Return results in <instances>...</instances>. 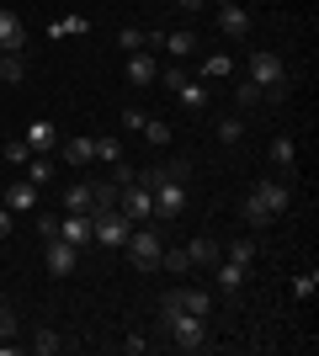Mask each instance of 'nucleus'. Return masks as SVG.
Segmentation results:
<instances>
[{
  "mask_svg": "<svg viewBox=\"0 0 319 356\" xmlns=\"http://www.w3.org/2000/svg\"><path fill=\"white\" fill-rule=\"evenodd\" d=\"M245 80H256L266 102H282V96H288V64L277 59L272 48H256V54H250V70H245Z\"/></svg>",
  "mask_w": 319,
  "mask_h": 356,
  "instance_id": "1",
  "label": "nucleus"
},
{
  "mask_svg": "<svg viewBox=\"0 0 319 356\" xmlns=\"http://www.w3.org/2000/svg\"><path fill=\"white\" fill-rule=\"evenodd\" d=\"M122 255L133 261V271H160V255H165V239L149 223H133V234L122 239Z\"/></svg>",
  "mask_w": 319,
  "mask_h": 356,
  "instance_id": "2",
  "label": "nucleus"
},
{
  "mask_svg": "<svg viewBox=\"0 0 319 356\" xmlns=\"http://www.w3.org/2000/svg\"><path fill=\"white\" fill-rule=\"evenodd\" d=\"M165 335L176 341V351H202V346H208V319H202V314L176 309L165 319Z\"/></svg>",
  "mask_w": 319,
  "mask_h": 356,
  "instance_id": "3",
  "label": "nucleus"
},
{
  "mask_svg": "<svg viewBox=\"0 0 319 356\" xmlns=\"http://www.w3.org/2000/svg\"><path fill=\"white\" fill-rule=\"evenodd\" d=\"M133 234V218L128 213H91V239L96 245H106V250H122V239Z\"/></svg>",
  "mask_w": 319,
  "mask_h": 356,
  "instance_id": "4",
  "label": "nucleus"
},
{
  "mask_svg": "<svg viewBox=\"0 0 319 356\" xmlns=\"http://www.w3.org/2000/svg\"><path fill=\"white\" fill-rule=\"evenodd\" d=\"M117 213H128L133 223H144V218H154V192L144 186V181H128L117 192Z\"/></svg>",
  "mask_w": 319,
  "mask_h": 356,
  "instance_id": "5",
  "label": "nucleus"
},
{
  "mask_svg": "<svg viewBox=\"0 0 319 356\" xmlns=\"http://www.w3.org/2000/svg\"><path fill=\"white\" fill-rule=\"evenodd\" d=\"M186 213V181H160L154 186V218H181Z\"/></svg>",
  "mask_w": 319,
  "mask_h": 356,
  "instance_id": "6",
  "label": "nucleus"
},
{
  "mask_svg": "<svg viewBox=\"0 0 319 356\" xmlns=\"http://www.w3.org/2000/svg\"><path fill=\"white\" fill-rule=\"evenodd\" d=\"M256 202L272 213V218H282V213H288V202H293V186H288L282 176H266V181L256 186Z\"/></svg>",
  "mask_w": 319,
  "mask_h": 356,
  "instance_id": "7",
  "label": "nucleus"
},
{
  "mask_svg": "<svg viewBox=\"0 0 319 356\" xmlns=\"http://www.w3.org/2000/svg\"><path fill=\"white\" fill-rule=\"evenodd\" d=\"M80 266V250L75 245H69V239H48V277H54V282H59V277H69V271Z\"/></svg>",
  "mask_w": 319,
  "mask_h": 356,
  "instance_id": "8",
  "label": "nucleus"
},
{
  "mask_svg": "<svg viewBox=\"0 0 319 356\" xmlns=\"http://www.w3.org/2000/svg\"><path fill=\"white\" fill-rule=\"evenodd\" d=\"M218 32H224L229 43H245L250 38V11L245 6H218Z\"/></svg>",
  "mask_w": 319,
  "mask_h": 356,
  "instance_id": "9",
  "label": "nucleus"
},
{
  "mask_svg": "<svg viewBox=\"0 0 319 356\" xmlns=\"http://www.w3.org/2000/svg\"><path fill=\"white\" fill-rule=\"evenodd\" d=\"M22 48H27V27H22V16L0 6V54H22Z\"/></svg>",
  "mask_w": 319,
  "mask_h": 356,
  "instance_id": "10",
  "label": "nucleus"
},
{
  "mask_svg": "<svg viewBox=\"0 0 319 356\" xmlns=\"http://www.w3.org/2000/svg\"><path fill=\"white\" fill-rule=\"evenodd\" d=\"M59 239H69L75 250H85V245H91V213H64L59 218Z\"/></svg>",
  "mask_w": 319,
  "mask_h": 356,
  "instance_id": "11",
  "label": "nucleus"
},
{
  "mask_svg": "<svg viewBox=\"0 0 319 356\" xmlns=\"http://www.w3.org/2000/svg\"><path fill=\"white\" fill-rule=\"evenodd\" d=\"M272 170H277L282 181H288L293 170H298V144H293L288 134H277V138H272Z\"/></svg>",
  "mask_w": 319,
  "mask_h": 356,
  "instance_id": "12",
  "label": "nucleus"
},
{
  "mask_svg": "<svg viewBox=\"0 0 319 356\" xmlns=\"http://www.w3.org/2000/svg\"><path fill=\"white\" fill-rule=\"evenodd\" d=\"M128 80H133V86H154V80H160V64L149 59V48L128 54Z\"/></svg>",
  "mask_w": 319,
  "mask_h": 356,
  "instance_id": "13",
  "label": "nucleus"
},
{
  "mask_svg": "<svg viewBox=\"0 0 319 356\" xmlns=\"http://www.w3.org/2000/svg\"><path fill=\"white\" fill-rule=\"evenodd\" d=\"M181 250H186V261H192V266H213V261L224 255V245H218L213 234H197L192 245H181Z\"/></svg>",
  "mask_w": 319,
  "mask_h": 356,
  "instance_id": "14",
  "label": "nucleus"
},
{
  "mask_svg": "<svg viewBox=\"0 0 319 356\" xmlns=\"http://www.w3.org/2000/svg\"><path fill=\"white\" fill-rule=\"evenodd\" d=\"M59 154H64V165H75V170L96 165V154H91V138H64V144H59Z\"/></svg>",
  "mask_w": 319,
  "mask_h": 356,
  "instance_id": "15",
  "label": "nucleus"
},
{
  "mask_svg": "<svg viewBox=\"0 0 319 356\" xmlns=\"http://www.w3.org/2000/svg\"><path fill=\"white\" fill-rule=\"evenodd\" d=\"M176 96H181V106H186V112H197V118L208 112V102H213L208 86H197V80H181V86H176Z\"/></svg>",
  "mask_w": 319,
  "mask_h": 356,
  "instance_id": "16",
  "label": "nucleus"
},
{
  "mask_svg": "<svg viewBox=\"0 0 319 356\" xmlns=\"http://www.w3.org/2000/svg\"><path fill=\"white\" fill-rule=\"evenodd\" d=\"M117 192H122V186H117L112 176H106V181H91V213H112V208H117Z\"/></svg>",
  "mask_w": 319,
  "mask_h": 356,
  "instance_id": "17",
  "label": "nucleus"
},
{
  "mask_svg": "<svg viewBox=\"0 0 319 356\" xmlns=\"http://www.w3.org/2000/svg\"><path fill=\"white\" fill-rule=\"evenodd\" d=\"M176 303L186 314H202V319L213 314V293H202V287H176Z\"/></svg>",
  "mask_w": 319,
  "mask_h": 356,
  "instance_id": "18",
  "label": "nucleus"
},
{
  "mask_svg": "<svg viewBox=\"0 0 319 356\" xmlns=\"http://www.w3.org/2000/svg\"><path fill=\"white\" fill-rule=\"evenodd\" d=\"M160 48H165L170 59H192V54H197V32H170V38H160Z\"/></svg>",
  "mask_w": 319,
  "mask_h": 356,
  "instance_id": "19",
  "label": "nucleus"
},
{
  "mask_svg": "<svg viewBox=\"0 0 319 356\" xmlns=\"http://www.w3.org/2000/svg\"><path fill=\"white\" fill-rule=\"evenodd\" d=\"M256 239H250V234H245V239H229V245H224V261H234V266H245V271H250V266H256Z\"/></svg>",
  "mask_w": 319,
  "mask_h": 356,
  "instance_id": "20",
  "label": "nucleus"
},
{
  "mask_svg": "<svg viewBox=\"0 0 319 356\" xmlns=\"http://www.w3.org/2000/svg\"><path fill=\"white\" fill-rule=\"evenodd\" d=\"M6 208L32 213V208H38V186H32V181H11V192H6Z\"/></svg>",
  "mask_w": 319,
  "mask_h": 356,
  "instance_id": "21",
  "label": "nucleus"
},
{
  "mask_svg": "<svg viewBox=\"0 0 319 356\" xmlns=\"http://www.w3.org/2000/svg\"><path fill=\"white\" fill-rule=\"evenodd\" d=\"M213 271H218V287H224V293H240V287H245V277H250L245 266H234V261H224V255L213 261Z\"/></svg>",
  "mask_w": 319,
  "mask_h": 356,
  "instance_id": "22",
  "label": "nucleus"
},
{
  "mask_svg": "<svg viewBox=\"0 0 319 356\" xmlns=\"http://www.w3.org/2000/svg\"><path fill=\"white\" fill-rule=\"evenodd\" d=\"M22 138H27L32 154H48V149H54V122H43V118L27 122V134H22Z\"/></svg>",
  "mask_w": 319,
  "mask_h": 356,
  "instance_id": "23",
  "label": "nucleus"
},
{
  "mask_svg": "<svg viewBox=\"0 0 319 356\" xmlns=\"http://www.w3.org/2000/svg\"><path fill=\"white\" fill-rule=\"evenodd\" d=\"M64 213H91V181H69L64 186Z\"/></svg>",
  "mask_w": 319,
  "mask_h": 356,
  "instance_id": "24",
  "label": "nucleus"
},
{
  "mask_svg": "<svg viewBox=\"0 0 319 356\" xmlns=\"http://www.w3.org/2000/svg\"><path fill=\"white\" fill-rule=\"evenodd\" d=\"M22 170H27V176H22V181H32V186H38V192H43L48 181H54V160H48V154H32V160L22 165Z\"/></svg>",
  "mask_w": 319,
  "mask_h": 356,
  "instance_id": "25",
  "label": "nucleus"
},
{
  "mask_svg": "<svg viewBox=\"0 0 319 356\" xmlns=\"http://www.w3.org/2000/svg\"><path fill=\"white\" fill-rule=\"evenodd\" d=\"M64 346H69L64 335H54V330H38V335L27 341V351H32V356H59Z\"/></svg>",
  "mask_w": 319,
  "mask_h": 356,
  "instance_id": "26",
  "label": "nucleus"
},
{
  "mask_svg": "<svg viewBox=\"0 0 319 356\" xmlns=\"http://www.w3.org/2000/svg\"><path fill=\"white\" fill-rule=\"evenodd\" d=\"M91 154H96L101 165H117V160H122V138H117V134H101V138H91Z\"/></svg>",
  "mask_w": 319,
  "mask_h": 356,
  "instance_id": "27",
  "label": "nucleus"
},
{
  "mask_svg": "<svg viewBox=\"0 0 319 356\" xmlns=\"http://www.w3.org/2000/svg\"><path fill=\"white\" fill-rule=\"evenodd\" d=\"M240 218H245V229H272V213H266V208H261V202H256V192H250V197H245V208H240Z\"/></svg>",
  "mask_w": 319,
  "mask_h": 356,
  "instance_id": "28",
  "label": "nucleus"
},
{
  "mask_svg": "<svg viewBox=\"0 0 319 356\" xmlns=\"http://www.w3.org/2000/svg\"><path fill=\"white\" fill-rule=\"evenodd\" d=\"M22 80H27L22 54H0V86H22Z\"/></svg>",
  "mask_w": 319,
  "mask_h": 356,
  "instance_id": "29",
  "label": "nucleus"
},
{
  "mask_svg": "<svg viewBox=\"0 0 319 356\" xmlns=\"http://www.w3.org/2000/svg\"><path fill=\"white\" fill-rule=\"evenodd\" d=\"M80 32H91L85 16H59V22H48V38H80Z\"/></svg>",
  "mask_w": 319,
  "mask_h": 356,
  "instance_id": "30",
  "label": "nucleus"
},
{
  "mask_svg": "<svg viewBox=\"0 0 319 356\" xmlns=\"http://www.w3.org/2000/svg\"><path fill=\"white\" fill-rule=\"evenodd\" d=\"M229 74H234V59H229V54H208V59H202V80H229Z\"/></svg>",
  "mask_w": 319,
  "mask_h": 356,
  "instance_id": "31",
  "label": "nucleus"
},
{
  "mask_svg": "<svg viewBox=\"0 0 319 356\" xmlns=\"http://www.w3.org/2000/svg\"><path fill=\"white\" fill-rule=\"evenodd\" d=\"M261 102H266V96H261L256 80H240V86H234V106H240V112H250V106H261Z\"/></svg>",
  "mask_w": 319,
  "mask_h": 356,
  "instance_id": "32",
  "label": "nucleus"
},
{
  "mask_svg": "<svg viewBox=\"0 0 319 356\" xmlns=\"http://www.w3.org/2000/svg\"><path fill=\"white\" fill-rule=\"evenodd\" d=\"M240 138H245V118L234 112V118H224V122H218V144H229V149H234Z\"/></svg>",
  "mask_w": 319,
  "mask_h": 356,
  "instance_id": "33",
  "label": "nucleus"
},
{
  "mask_svg": "<svg viewBox=\"0 0 319 356\" xmlns=\"http://www.w3.org/2000/svg\"><path fill=\"white\" fill-rule=\"evenodd\" d=\"M117 48H122V54H138V48H149V32L122 27V32H117Z\"/></svg>",
  "mask_w": 319,
  "mask_h": 356,
  "instance_id": "34",
  "label": "nucleus"
},
{
  "mask_svg": "<svg viewBox=\"0 0 319 356\" xmlns=\"http://www.w3.org/2000/svg\"><path fill=\"white\" fill-rule=\"evenodd\" d=\"M138 134H144L154 149H160V144H170V122H160V118H144V128H138Z\"/></svg>",
  "mask_w": 319,
  "mask_h": 356,
  "instance_id": "35",
  "label": "nucleus"
},
{
  "mask_svg": "<svg viewBox=\"0 0 319 356\" xmlns=\"http://www.w3.org/2000/svg\"><path fill=\"white\" fill-rule=\"evenodd\" d=\"M314 293H319V271H304V277H293V298H304V303H309Z\"/></svg>",
  "mask_w": 319,
  "mask_h": 356,
  "instance_id": "36",
  "label": "nucleus"
},
{
  "mask_svg": "<svg viewBox=\"0 0 319 356\" xmlns=\"http://www.w3.org/2000/svg\"><path fill=\"white\" fill-rule=\"evenodd\" d=\"M27 160H32L27 138H6V165H27Z\"/></svg>",
  "mask_w": 319,
  "mask_h": 356,
  "instance_id": "37",
  "label": "nucleus"
},
{
  "mask_svg": "<svg viewBox=\"0 0 319 356\" xmlns=\"http://www.w3.org/2000/svg\"><path fill=\"white\" fill-rule=\"evenodd\" d=\"M160 266L176 271V277H186V271H192V261H186V250H165V255H160Z\"/></svg>",
  "mask_w": 319,
  "mask_h": 356,
  "instance_id": "38",
  "label": "nucleus"
},
{
  "mask_svg": "<svg viewBox=\"0 0 319 356\" xmlns=\"http://www.w3.org/2000/svg\"><path fill=\"white\" fill-rule=\"evenodd\" d=\"M0 341H16V314L0 303Z\"/></svg>",
  "mask_w": 319,
  "mask_h": 356,
  "instance_id": "39",
  "label": "nucleus"
},
{
  "mask_svg": "<svg viewBox=\"0 0 319 356\" xmlns=\"http://www.w3.org/2000/svg\"><path fill=\"white\" fill-rule=\"evenodd\" d=\"M112 181H117V186H128V181H138V170H133L128 160H117V165H112Z\"/></svg>",
  "mask_w": 319,
  "mask_h": 356,
  "instance_id": "40",
  "label": "nucleus"
},
{
  "mask_svg": "<svg viewBox=\"0 0 319 356\" xmlns=\"http://www.w3.org/2000/svg\"><path fill=\"white\" fill-rule=\"evenodd\" d=\"M38 234L54 239V234H59V218H54V213H38Z\"/></svg>",
  "mask_w": 319,
  "mask_h": 356,
  "instance_id": "41",
  "label": "nucleus"
},
{
  "mask_svg": "<svg viewBox=\"0 0 319 356\" xmlns=\"http://www.w3.org/2000/svg\"><path fill=\"white\" fill-rule=\"evenodd\" d=\"M181 80H186V74L176 70V64H170V70H160V86H165V90H176V86H181Z\"/></svg>",
  "mask_w": 319,
  "mask_h": 356,
  "instance_id": "42",
  "label": "nucleus"
},
{
  "mask_svg": "<svg viewBox=\"0 0 319 356\" xmlns=\"http://www.w3.org/2000/svg\"><path fill=\"white\" fill-rule=\"evenodd\" d=\"M122 351H128V356H144V351H149V341H144V335H128V341H122Z\"/></svg>",
  "mask_w": 319,
  "mask_h": 356,
  "instance_id": "43",
  "label": "nucleus"
},
{
  "mask_svg": "<svg viewBox=\"0 0 319 356\" xmlns=\"http://www.w3.org/2000/svg\"><path fill=\"white\" fill-rule=\"evenodd\" d=\"M0 239H11V208L0 202Z\"/></svg>",
  "mask_w": 319,
  "mask_h": 356,
  "instance_id": "44",
  "label": "nucleus"
},
{
  "mask_svg": "<svg viewBox=\"0 0 319 356\" xmlns=\"http://www.w3.org/2000/svg\"><path fill=\"white\" fill-rule=\"evenodd\" d=\"M176 6H181V11H202V6H208V0H176Z\"/></svg>",
  "mask_w": 319,
  "mask_h": 356,
  "instance_id": "45",
  "label": "nucleus"
},
{
  "mask_svg": "<svg viewBox=\"0 0 319 356\" xmlns=\"http://www.w3.org/2000/svg\"><path fill=\"white\" fill-rule=\"evenodd\" d=\"M218 6H234V0H218Z\"/></svg>",
  "mask_w": 319,
  "mask_h": 356,
  "instance_id": "46",
  "label": "nucleus"
}]
</instances>
